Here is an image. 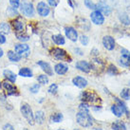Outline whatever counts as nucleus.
I'll return each instance as SVG.
<instances>
[{
  "label": "nucleus",
  "mask_w": 130,
  "mask_h": 130,
  "mask_svg": "<svg viewBox=\"0 0 130 130\" xmlns=\"http://www.w3.org/2000/svg\"><path fill=\"white\" fill-rule=\"evenodd\" d=\"M115 101L117 104H115V105H113L111 106L112 113L116 117H118V118H121L123 113H125L127 117H129V110L127 108L126 105L123 101H121L120 99H118V98H115Z\"/></svg>",
  "instance_id": "obj_1"
},
{
  "label": "nucleus",
  "mask_w": 130,
  "mask_h": 130,
  "mask_svg": "<svg viewBox=\"0 0 130 130\" xmlns=\"http://www.w3.org/2000/svg\"><path fill=\"white\" fill-rule=\"evenodd\" d=\"M76 120H77L78 124L83 127H90L93 124V119L88 111L80 110L76 115Z\"/></svg>",
  "instance_id": "obj_2"
},
{
  "label": "nucleus",
  "mask_w": 130,
  "mask_h": 130,
  "mask_svg": "<svg viewBox=\"0 0 130 130\" xmlns=\"http://www.w3.org/2000/svg\"><path fill=\"white\" fill-rule=\"evenodd\" d=\"M51 55L53 56L54 59L59 60V61H67V62H71V58L69 57V54L67 53L65 50H63L61 47H54L52 48L51 51Z\"/></svg>",
  "instance_id": "obj_3"
},
{
  "label": "nucleus",
  "mask_w": 130,
  "mask_h": 130,
  "mask_svg": "<svg viewBox=\"0 0 130 130\" xmlns=\"http://www.w3.org/2000/svg\"><path fill=\"white\" fill-rule=\"evenodd\" d=\"M20 111H21L23 117L28 121V123L30 125L34 124V116H33L32 110L30 108V106L28 104H26V103L22 104L21 107H20Z\"/></svg>",
  "instance_id": "obj_4"
},
{
  "label": "nucleus",
  "mask_w": 130,
  "mask_h": 130,
  "mask_svg": "<svg viewBox=\"0 0 130 130\" xmlns=\"http://www.w3.org/2000/svg\"><path fill=\"white\" fill-rule=\"evenodd\" d=\"M81 100L84 103H90V104H96V103L101 102V99L97 94L90 90L84 91L83 93L81 94Z\"/></svg>",
  "instance_id": "obj_5"
},
{
  "label": "nucleus",
  "mask_w": 130,
  "mask_h": 130,
  "mask_svg": "<svg viewBox=\"0 0 130 130\" xmlns=\"http://www.w3.org/2000/svg\"><path fill=\"white\" fill-rule=\"evenodd\" d=\"M20 11L23 15H25L27 17H32L34 16V8L33 5L30 2L28 1H23L22 3H20Z\"/></svg>",
  "instance_id": "obj_6"
},
{
  "label": "nucleus",
  "mask_w": 130,
  "mask_h": 130,
  "mask_svg": "<svg viewBox=\"0 0 130 130\" xmlns=\"http://www.w3.org/2000/svg\"><path fill=\"white\" fill-rule=\"evenodd\" d=\"M14 51L21 57H27L29 56L30 53V50H29V45L27 44H15L14 45Z\"/></svg>",
  "instance_id": "obj_7"
},
{
  "label": "nucleus",
  "mask_w": 130,
  "mask_h": 130,
  "mask_svg": "<svg viewBox=\"0 0 130 130\" xmlns=\"http://www.w3.org/2000/svg\"><path fill=\"white\" fill-rule=\"evenodd\" d=\"M1 87H3V89L6 92L9 96H14V95H18V90H17V88L15 86L12 85V83H10V82H8V81H4L3 83L1 84Z\"/></svg>",
  "instance_id": "obj_8"
},
{
  "label": "nucleus",
  "mask_w": 130,
  "mask_h": 130,
  "mask_svg": "<svg viewBox=\"0 0 130 130\" xmlns=\"http://www.w3.org/2000/svg\"><path fill=\"white\" fill-rule=\"evenodd\" d=\"M91 21L95 25H103L105 23V16L100 11H93L90 14Z\"/></svg>",
  "instance_id": "obj_9"
},
{
  "label": "nucleus",
  "mask_w": 130,
  "mask_h": 130,
  "mask_svg": "<svg viewBox=\"0 0 130 130\" xmlns=\"http://www.w3.org/2000/svg\"><path fill=\"white\" fill-rule=\"evenodd\" d=\"M36 10L38 14L43 16V17L47 16V15L50 14V12H51V8L48 7L47 4H46L43 1H41V2H39V3L37 4Z\"/></svg>",
  "instance_id": "obj_10"
},
{
  "label": "nucleus",
  "mask_w": 130,
  "mask_h": 130,
  "mask_svg": "<svg viewBox=\"0 0 130 130\" xmlns=\"http://www.w3.org/2000/svg\"><path fill=\"white\" fill-rule=\"evenodd\" d=\"M122 57L120 59V64L123 67H126L129 68L130 67V51H128L125 48H123L121 51Z\"/></svg>",
  "instance_id": "obj_11"
},
{
  "label": "nucleus",
  "mask_w": 130,
  "mask_h": 130,
  "mask_svg": "<svg viewBox=\"0 0 130 130\" xmlns=\"http://www.w3.org/2000/svg\"><path fill=\"white\" fill-rule=\"evenodd\" d=\"M103 45L107 51H113L115 48V39L110 35L103 37Z\"/></svg>",
  "instance_id": "obj_12"
},
{
  "label": "nucleus",
  "mask_w": 130,
  "mask_h": 130,
  "mask_svg": "<svg viewBox=\"0 0 130 130\" xmlns=\"http://www.w3.org/2000/svg\"><path fill=\"white\" fill-rule=\"evenodd\" d=\"M97 10L101 11L104 15H106V16L110 15V13H111V8L109 7L108 4H106V2L104 0H101L97 4Z\"/></svg>",
  "instance_id": "obj_13"
},
{
  "label": "nucleus",
  "mask_w": 130,
  "mask_h": 130,
  "mask_svg": "<svg viewBox=\"0 0 130 130\" xmlns=\"http://www.w3.org/2000/svg\"><path fill=\"white\" fill-rule=\"evenodd\" d=\"M65 34L70 41L76 42L78 40V32L72 27H67L65 28Z\"/></svg>",
  "instance_id": "obj_14"
},
{
  "label": "nucleus",
  "mask_w": 130,
  "mask_h": 130,
  "mask_svg": "<svg viewBox=\"0 0 130 130\" xmlns=\"http://www.w3.org/2000/svg\"><path fill=\"white\" fill-rule=\"evenodd\" d=\"M76 69H79L80 71L85 73H88L91 70V65L87 61H84V60H81V61H78L76 63Z\"/></svg>",
  "instance_id": "obj_15"
},
{
  "label": "nucleus",
  "mask_w": 130,
  "mask_h": 130,
  "mask_svg": "<svg viewBox=\"0 0 130 130\" xmlns=\"http://www.w3.org/2000/svg\"><path fill=\"white\" fill-rule=\"evenodd\" d=\"M37 65L39 66L40 68L42 69L44 72L46 73L47 75L48 76H52L53 75V71H52V69H51V65L47 63V62L45 61H38L37 62Z\"/></svg>",
  "instance_id": "obj_16"
},
{
  "label": "nucleus",
  "mask_w": 130,
  "mask_h": 130,
  "mask_svg": "<svg viewBox=\"0 0 130 130\" xmlns=\"http://www.w3.org/2000/svg\"><path fill=\"white\" fill-rule=\"evenodd\" d=\"M11 27L12 29H14V33L15 32H21V31H24V22H22L19 18L14 19L11 21Z\"/></svg>",
  "instance_id": "obj_17"
},
{
  "label": "nucleus",
  "mask_w": 130,
  "mask_h": 130,
  "mask_svg": "<svg viewBox=\"0 0 130 130\" xmlns=\"http://www.w3.org/2000/svg\"><path fill=\"white\" fill-rule=\"evenodd\" d=\"M72 83L75 87H79V88H84L87 86V79H85L84 77L81 76H76L72 79Z\"/></svg>",
  "instance_id": "obj_18"
},
{
  "label": "nucleus",
  "mask_w": 130,
  "mask_h": 130,
  "mask_svg": "<svg viewBox=\"0 0 130 130\" xmlns=\"http://www.w3.org/2000/svg\"><path fill=\"white\" fill-rule=\"evenodd\" d=\"M54 70L58 75H64V74H66V73L68 72L69 67L66 65V64H63V63H58V64L55 65Z\"/></svg>",
  "instance_id": "obj_19"
},
{
  "label": "nucleus",
  "mask_w": 130,
  "mask_h": 130,
  "mask_svg": "<svg viewBox=\"0 0 130 130\" xmlns=\"http://www.w3.org/2000/svg\"><path fill=\"white\" fill-rule=\"evenodd\" d=\"M3 75L6 79H8V81H10L11 83H14L16 81V78H17L16 74L14 72H12L11 70H10V69H5L3 72Z\"/></svg>",
  "instance_id": "obj_20"
},
{
  "label": "nucleus",
  "mask_w": 130,
  "mask_h": 130,
  "mask_svg": "<svg viewBox=\"0 0 130 130\" xmlns=\"http://www.w3.org/2000/svg\"><path fill=\"white\" fill-rule=\"evenodd\" d=\"M52 41H53L56 45H58V46H63V45L66 44L65 37L63 36L62 34H55V35H52Z\"/></svg>",
  "instance_id": "obj_21"
},
{
  "label": "nucleus",
  "mask_w": 130,
  "mask_h": 130,
  "mask_svg": "<svg viewBox=\"0 0 130 130\" xmlns=\"http://www.w3.org/2000/svg\"><path fill=\"white\" fill-rule=\"evenodd\" d=\"M78 25H79L80 28H82L84 30H89V29H90V23L85 18L78 19Z\"/></svg>",
  "instance_id": "obj_22"
},
{
  "label": "nucleus",
  "mask_w": 130,
  "mask_h": 130,
  "mask_svg": "<svg viewBox=\"0 0 130 130\" xmlns=\"http://www.w3.org/2000/svg\"><path fill=\"white\" fill-rule=\"evenodd\" d=\"M8 58H9V60L11 62H19L21 60V56L18 55L15 51H8Z\"/></svg>",
  "instance_id": "obj_23"
},
{
  "label": "nucleus",
  "mask_w": 130,
  "mask_h": 130,
  "mask_svg": "<svg viewBox=\"0 0 130 130\" xmlns=\"http://www.w3.org/2000/svg\"><path fill=\"white\" fill-rule=\"evenodd\" d=\"M119 20L121 21L122 24L124 26H129L130 25V18L129 16L125 13V12H120L119 13Z\"/></svg>",
  "instance_id": "obj_24"
},
{
  "label": "nucleus",
  "mask_w": 130,
  "mask_h": 130,
  "mask_svg": "<svg viewBox=\"0 0 130 130\" xmlns=\"http://www.w3.org/2000/svg\"><path fill=\"white\" fill-rule=\"evenodd\" d=\"M34 121L36 122L37 123L39 124H42V123L45 122V113L42 110H39L35 113V116H34Z\"/></svg>",
  "instance_id": "obj_25"
},
{
  "label": "nucleus",
  "mask_w": 130,
  "mask_h": 130,
  "mask_svg": "<svg viewBox=\"0 0 130 130\" xmlns=\"http://www.w3.org/2000/svg\"><path fill=\"white\" fill-rule=\"evenodd\" d=\"M111 127L113 130H126V125L124 123L120 122V121H116L111 124Z\"/></svg>",
  "instance_id": "obj_26"
},
{
  "label": "nucleus",
  "mask_w": 130,
  "mask_h": 130,
  "mask_svg": "<svg viewBox=\"0 0 130 130\" xmlns=\"http://www.w3.org/2000/svg\"><path fill=\"white\" fill-rule=\"evenodd\" d=\"M19 75L22 77H26V78H29L32 77V71L31 69H29V68H22L19 70Z\"/></svg>",
  "instance_id": "obj_27"
},
{
  "label": "nucleus",
  "mask_w": 130,
  "mask_h": 130,
  "mask_svg": "<svg viewBox=\"0 0 130 130\" xmlns=\"http://www.w3.org/2000/svg\"><path fill=\"white\" fill-rule=\"evenodd\" d=\"M15 36L16 38L19 40V41H21L22 43H24V42H27V41H29V36L25 33L24 31H21V32H15Z\"/></svg>",
  "instance_id": "obj_28"
},
{
  "label": "nucleus",
  "mask_w": 130,
  "mask_h": 130,
  "mask_svg": "<svg viewBox=\"0 0 130 130\" xmlns=\"http://www.w3.org/2000/svg\"><path fill=\"white\" fill-rule=\"evenodd\" d=\"M0 31L3 32L4 34L10 33V31H11V26L9 25L7 22H2V23H0Z\"/></svg>",
  "instance_id": "obj_29"
},
{
  "label": "nucleus",
  "mask_w": 130,
  "mask_h": 130,
  "mask_svg": "<svg viewBox=\"0 0 130 130\" xmlns=\"http://www.w3.org/2000/svg\"><path fill=\"white\" fill-rule=\"evenodd\" d=\"M63 114L62 113H55L53 115H51V121L52 123H61L63 121Z\"/></svg>",
  "instance_id": "obj_30"
},
{
  "label": "nucleus",
  "mask_w": 130,
  "mask_h": 130,
  "mask_svg": "<svg viewBox=\"0 0 130 130\" xmlns=\"http://www.w3.org/2000/svg\"><path fill=\"white\" fill-rule=\"evenodd\" d=\"M107 73L111 76H115L117 74H119V70L114 65H109L108 69H107Z\"/></svg>",
  "instance_id": "obj_31"
},
{
  "label": "nucleus",
  "mask_w": 130,
  "mask_h": 130,
  "mask_svg": "<svg viewBox=\"0 0 130 130\" xmlns=\"http://www.w3.org/2000/svg\"><path fill=\"white\" fill-rule=\"evenodd\" d=\"M85 5L87 9L89 10H93V11H96L97 10V4H95L94 2H92L91 0H85Z\"/></svg>",
  "instance_id": "obj_32"
},
{
  "label": "nucleus",
  "mask_w": 130,
  "mask_h": 130,
  "mask_svg": "<svg viewBox=\"0 0 130 130\" xmlns=\"http://www.w3.org/2000/svg\"><path fill=\"white\" fill-rule=\"evenodd\" d=\"M121 97L124 100H130V88H123L121 92Z\"/></svg>",
  "instance_id": "obj_33"
},
{
  "label": "nucleus",
  "mask_w": 130,
  "mask_h": 130,
  "mask_svg": "<svg viewBox=\"0 0 130 130\" xmlns=\"http://www.w3.org/2000/svg\"><path fill=\"white\" fill-rule=\"evenodd\" d=\"M37 81H38V83L41 84V85H47V84H48V82H50L47 76H46V75H39L37 77Z\"/></svg>",
  "instance_id": "obj_34"
},
{
  "label": "nucleus",
  "mask_w": 130,
  "mask_h": 130,
  "mask_svg": "<svg viewBox=\"0 0 130 130\" xmlns=\"http://www.w3.org/2000/svg\"><path fill=\"white\" fill-rule=\"evenodd\" d=\"M7 13L9 16H17V15H18V11H16V9H14V8L8 7Z\"/></svg>",
  "instance_id": "obj_35"
},
{
  "label": "nucleus",
  "mask_w": 130,
  "mask_h": 130,
  "mask_svg": "<svg viewBox=\"0 0 130 130\" xmlns=\"http://www.w3.org/2000/svg\"><path fill=\"white\" fill-rule=\"evenodd\" d=\"M47 91H48V93H51V94H56L58 91V86L56 84H52V85L50 86Z\"/></svg>",
  "instance_id": "obj_36"
},
{
  "label": "nucleus",
  "mask_w": 130,
  "mask_h": 130,
  "mask_svg": "<svg viewBox=\"0 0 130 130\" xmlns=\"http://www.w3.org/2000/svg\"><path fill=\"white\" fill-rule=\"evenodd\" d=\"M80 42L83 46H87L88 42H89V38L87 36V35H81L80 36Z\"/></svg>",
  "instance_id": "obj_37"
},
{
  "label": "nucleus",
  "mask_w": 130,
  "mask_h": 130,
  "mask_svg": "<svg viewBox=\"0 0 130 130\" xmlns=\"http://www.w3.org/2000/svg\"><path fill=\"white\" fill-rule=\"evenodd\" d=\"M79 109L81 111H88L89 112V105H87V103H82L79 105Z\"/></svg>",
  "instance_id": "obj_38"
},
{
  "label": "nucleus",
  "mask_w": 130,
  "mask_h": 130,
  "mask_svg": "<svg viewBox=\"0 0 130 130\" xmlns=\"http://www.w3.org/2000/svg\"><path fill=\"white\" fill-rule=\"evenodd\" d=\"M40 89V85H38V84H35V85H33L32 87H30V88H29V91L31 92V93L35 94L37 93L38 91H39Z\"/></svg>",
  "instance_id": "obj_39"
},
{
  "label": "nucleus",
  "mask_w": 130,
  "mask_h": 130,
  "mask_svg": "<svg viewBox=\"0 0 130 130\" xmlns=\"http://www.w3.org/2000/svg\"><path fill=\"white\" fill-rule=\"evenodd\" d=\"M10 4L12 8L17 9L20 6V0H10Z\"/></svg>",
  "instance_id": "obj_40"
},
{
  "label": "nucleus",
  "mask_w": 130,
  "mask_h": 130,
  "mask_svg": "<svg viewBox=\"0 0 130 130\" xmlns=\"http://www.w3.org/2000/svg\"><path fill=\"white\" fill-rule=\"evenodd\" d=\"M47 2H48V4L51 5V7H57L60 0H47Z\"/></svg>",
  "instance_id": "obj_41"
},
{
  "label": "nucleus",
  "mask_w": 130,
  "mask_h": 130,
  "mask_svg": "<svg viewBox=\"0 0 130 130\" xmlns=\"http://www.w3.org/2000/svg\"><path fill=\"white\" fill-rule=\"evenodd\" d=\"M6 41H7V38L5 36V34L0 31V44H5Z\"/></svg>",
  "instance_id": "obj_42"
},
{
  "label": "nucleus",
  "mask_w": 130,
  "mask_h": 130,
  "mask_svg": "<svg viewBox=\"0 0 130 130\" xmlns=\"http://www.w3.org/2000/svg\"><path fill=\"white\" fill-rule=\"evenodd\" d=\"M3 130H14V128H13V126H12L11 124H10V123H6L3 127Z\"/></svg>",
  "instance_id": "obj_43"
},
{
  "label": "nucleus",
  "mask_w": 130,
  "mask_h": 130,
  "mask_svg": "<svg viewBox=\"0 0 130 130\" xmlns=\"http://www.w3.org/2000/svg\"><path fill=\"white\" fill-rule=\"evenodd\" d=\"M74 51H75V53H77V54L80 55V56H82V55H84L83 51H82L81 48H79V47H76V48H74Z\"/></svg>",
  "instance_id": "obj_44"
},
{
  "label": "nucleus",
  "mask_w": 130,
  "mask_h": 130,
  "mask_svg": "<svg viewBox=\"0 0 130 130\" xmlns=\"http://www.w3.org/2000/svg\"><path fill=\"white\" fill-rule=\"evenodd\" d=\"M91 53L96 56V55H98V53H99V51H98L97 48H93V50L91 51Z\"/></svg>",
  "instance_id": "obj_45"
},
{
  "label": "nucleus",
  "mask_w": 130,
  "mask_h": 130,
  "mask_svg": "<svg viewBox=\"0 0 130 130\" xmlns=\"http://www.w3.org/2000/svg\"><path fill=\"white\" fill-rule=\"evenodd\" d=\"M5 99H6V96L3 95V94H0V101H5Z\"/></svg>",
  "instance_id": "obj_46"
},
{
  "label": "nucleus",
  "mask_w": 130,
  "mask_h": 130,
  "mask_svg": "<svg viewBox=\"0 0 130 130\" xmlns=\"http://www.w3.org/2000/svg\"><path fill=\"white\" fill-rule=\"evenodd\" d=\"M3 55H4V51H3V50H2L1 47H0V58L2 57Z\"/></svg>",
  "instance_id": "obj_47"
},
{
  "label": "nucleus",
  "mask_w": 130,
  "mask_h": 130,
  "mask_svg": "<svg viewBox=\"0 0 130 130\" xmlns=\"http://www.w3.org/2000/svg\"><path fill=\"white\" fill-rule=\"evenodd\" d=\"M68 2H69V6H70V7H71V8H74L72 2H71V0H68Z\"/></svg>",
  "instance_id": "obj_48"
},
{
  "label": "nucleus",
  "mask_w": 130,
  "mask_h": 130,
  "mask_svg": "<svg viewBox=\"0 0 130 130\" xmlns=\"http://www.w3.org/2000/svg\"><path fill=\"white\" fill-rule=\"evenodd\" d=\"M92 130H102L101 128H94V129H92Z\"/></svg>",
  "instance_id": "obj_49"
},
{
  "label": "nucleus",
  "mask_w": 130,
  "mask_h": 130,
  "mask_svg": "<svg viewBox=\"0 0 130 130\" xmlns=\"http://www.w3.org/2000/svg\"><path fill=\"white\" fill-rule=\"evenodd\" d=\"M24 130H28V129H27V128H25V129H24Z\"/></svg>",
  "instance_id": "obj_50"
},
{
  "label": "nucleus",
  "mask_w": 130,
  "mask_h": 130,
  "mask_svg": "<svg viewBox=\"0 0 130 130\" xmlns=\"http://www.w3.org/2000/svg\"><path fill=\"white\" fill-rule=\"evenodd\" d=\"M58 130H64V129H58Z\"/></svg>",
  "instance_id": "obj_51"
},
{
  "label": "nucleus",
  "mask_w": 130,
  "mask_h": 130,
  "mask_svg": "<svg viewBox=\"0 0 130 130\" xmlns=\"http://www.w3.org/2000/svg\"><path fill=\"white\" fill-rule=\"evenodd\" d=\"M0 87H1V84H0Z\"/></svg>",
  "instance_id": "obj_52"
}]
</instances>
